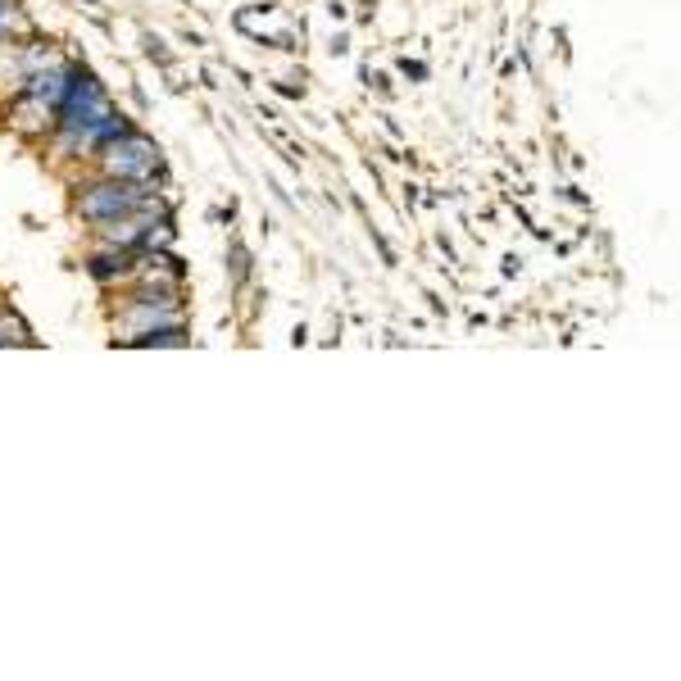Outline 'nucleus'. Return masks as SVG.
<instances>
[{
    "instance_id": "1",
    "label": "nucleus",
    "mask_w": 681,
    "mask_h": 681,
    "mask_svg": "<svg viewBox=\"0 0 681 681\" xmlns=\"http://www.w3.org/2000/svg\"><path fill=\"white\" fill-rule=\"evenodd\" d=\"M136 210H155V214H173V205L164 201V191H160V177L151 182H119V177H95L91 186L78 191V201H73V214L91 227H101V223H114L123 214H136Z\"/></svg>"
},
{
    "instance_id": "2",
    "label": "nucleus",
    "mask_w": 681,
    "mask_h": 681,
    "mask_svg": "<svg viewBox=\"0 0 681 681\" xmlns=\"http://www.w3.org/2000/svg\"><path fill=\"white\" fill-rule=\"evenodd\" d=\"M95 173L101 177H119V182H151L164 173V151H160V141L155 136H145L136 128H128L123 136L105 141L101 151L91 155Z\"/></svg>"
},
{
    "instance_id": "3",
    "label": "nucleus",
    "mask_w": 681,
    "mask_h": 681,
    "mask_svg": "<svg viewBox=\"0 0 681 681\" xmlns=\"http://www.w3.org/2000/svg\"><path fill=\"white\" fill-rule=\"evenodd\" d=\"M55 119H60V110L45 105V101H37V95H28L23 87L14 91V101L6 105V123H10L19 136H51V132H55Z\"/></svg>"
},
{
    "instance_id": "4",
    "label": "nucleus",
    "mask_w": 681,
    "mask_h": 681,
    "mask_svg": "<svg viewBox=\"0 0 681 681\" xmlns=\"http://www.w3.org/2000/svg\"><path fill=\"white\" fill-rule=\"evenodd\" d=\"M132 255L136 251H123V246H101L91 260H87V273L95 277V282H128V273H132Z\"/></svg>"
},
{
    "instance_id": "5",
    "label": "nucleus",
    "mask_w": 681,
    "mask_h": 681,
    "mask_svg": "<svg viewBox=\"0 0 681 681\" xmlns=\"http://www.w3.org/2000/svg\"><path fill=\"white\" fill-rule=\"evenodd\" d=\"M128 346H191V336H186V323H169V327H151L132 336Z\"/></svg>"
},
{
    "instance_id": "6",
    "label": "nucleus",
    "mask_w": 681,
    "mask_h": 681,
    "mask_svg": "<svg viewBox=\"0 0 681 681\" xmlns=\"http://www.w3.org/2000/svg\"><path fill=\"white\" fill-rule=\"evenodd\" d=\"M6 346H37L32 327L14 309H0V350H6Z\"/></svg>"
},
{
    "instance_id": "7",
    "label": "nucleus",
    "mask_w": 681,
    "mask_h": 681,
    "mask_svg": "<svg viewBox=\"0 0 681 681\" xmlns=\"http://www.w3.org/2000/svg\"><path fill=\"white\" fill-rule=\"evenodd\" d=\"M232 277H236V286L251 277V251L241 246V241H232Z\"/></svg>"
},
{
    "instance_id": "8",
    "label": "nucleus",
    "mask_w": 681,
    "mask_h": 681,
    "mask_svg": "<svg viewBox=\"0 0 681 681\" xmlns=\"http://www.w3.org/2000/svg\"><path fill=\"white\" fill-rule=\"evenodd\" d=\"M400 73L414 78V82H423V78H427V64H418V60H400Z\"/></svg>"
}]
</instances>
